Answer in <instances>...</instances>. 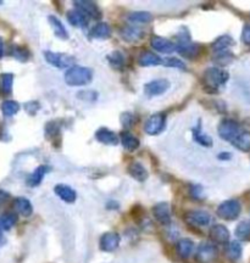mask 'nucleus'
Instances as JSON below:
<instances>
[{
  "label": "nucleus",
  "instance_id": "f257e3e1",
  "mask_svg": "<svg viewBox=\"0 0 250 263\" xmlns=\"http://www.w3.org/2000/svg\"><path fill=\"white\" fill-rule=\"evenodd\" d=\"M93 73L89 69L82 66H73L67 70L65 73V82L67 86L82 87L87 86L92 82Z\"/></svg>",
  "mask_w": 250,
  "mask_h": 263
},
{
  "label": "nucleus",
  "instance_id": "f03ea898",
  "mask_svg": "<svg viewBox=\"0 0 250 263\" xmlns=\"http://www.w3.org/2000/svg\"><path fill=\"white\" fill-rule=\"evenodd\" d=\"M228 78L230 76L227 72L218 67H209L204 72V83H205L206 88H211L213 90H216L221 86H223L228 81Z\"/></svg>",
  "mask_w": 250,
  "mask_h": 263
},
{
  "label": "nucleus",
  "instance_id": "7ed1b4c3",
  "mask_svg": "<svg viewBox=\"0 0 250 263\" xmlns=\"http://www.w3.org/2000/svg\"><path fill=\"white\" fill-rule=\"evenodd\" d=\"M240 202L238 200H227V201H223L220 206L217 207V216L220 218L226 219V221H233V219H237L238 216L240 214Z\"/></svg>",
  "mask_w": 250,
  "mask_h": 263
},
{
  "label": "nucleus",
  "instance_id": "20e7f679",
  "mask_svg": "<svg viewBox=\"0 0 250 263\" xmlns=\"http://www.w3.org/2000/svg\"><path fill=\"white\" fill-rule=\"evenodd\" d=\"M44 56L47 62L53 65L56 69H71V67L76 66L73 56L67 54H62V53H53V52H45Z\"/></svg>",
  "mask_w": 250,
  "mask_h": 263
},
{
  "label": "nucleus",
  "instance_id": "39448f33",
  "mask_svg": "<svg viewBox=\"0 0 250 263\" xmlns=\"http://www.w3.org/2000/svg\"><path fill=\"white\" fill-rule=\"evenodd\" d=\"M240 132H242V129H240L239 123L233 120H225L218 125V136H220V138L223 139V140L231 141V143L239 136Z\"/></svg>",
  "mask_w": 250,
  "mask_h": 263
},
{
  "label": "nucleus",
  "instance_id": "423d86ee",
  "mask_svg": "<svg viewBox=\"0 0 250 263\" xmlns=\"http://www.w3.org/2000/svg\"><path fill=\"white\" fill-rule=\"evenodd\" d=\"M166 117L163 113H155L151 115L150 117L146 120L145 124H144V132L149 136H156V134L161 133L165 128Z\"/></svg>",
  "mask_w": 250,
  "mask_h": 263
},
{
  "label": "nucleus",
  "instance_id": "0eeeda50",
  "mask_svg": "<svg viewBox=\"0 0 250 263\" xmlns=\"http://www.w3.org/2000/svg\"><path fill=\"white\" fill-rule=\"evenodd\" d=\"M196 257L200 263H211L217 257V248L211 243H201L196 250Z\"/></svg>",
  "mask_w": 250,
  "mask_h": 263
},
{
  "label": "nucleus",
  "instance_id": "6e6552de",
  "mask_svg": "<svg viewBox=\"0 0 250 263\" xmlns=\"http://www.w3.org/2000/svg\"><path fill=\"white\" fill-rule=\"evenodd\" d=\"M184 218H186L187 223L194 227H208L211 222L210 214L206 211H200V210L187 212Z\"/></svg>",
  "mask_w": 250,
  "mask_h": 263
},
{
  "label": "nucleus",
  "instance_id": "1a4fd4ad",
  "mask_svg": "<svg viewBox=\"0 0 250 263\" xmlns=\"http://www.w3.org/2000/svg\"><path fill=\"white\" fill-rule=\"evenodd\" d=\"M170 88V82L167 79H155L149 83L145 84L144 87V93L146 96L151 98V96H158L165 93L167 89Z\"/></svg>",
  "mask_w": 250,
  "mask_h": 263
},
{
  "label": "nucleus",
  "instance_id": "9d476101",
  "mask_svg": "<svg viewBox=\"0 0 250 263\" xmlns=\"http://www.w3.org/2000/svg\"><path fill=\"white\" fill-rule=\"evenodd\" d=\"M153 213L159 223L163 224V226L171 223V211H170L169 204L160 202V204L155 205L153 209Z\"/></svg>",
  "mask_w": 250,
  "mask_h": 263
},
{
  "label": "nucleus",
  "instance_id": "9b49d317",
  "mask_svg": "<svg viewBox=\"0 0 250 263\" xmlns=\"http://www.w3.org/2000/svg\"><path fill=\"white\" fill-rule=\"evenodd\" d=\"M120 235L114 231H110V233H105L104 235L100 238V248L105 252H112V251L116 250L120 245Z\"/></svg>",
  "mask_w": 250,
  "mask_h": 263
},
{
  "label": "nucleus",
  "instance_id": "f8f14e48",
  "mask_svg": "<svg viewBox=\"0 0 250 263\" xmlns=\"http://www.w3.org/2000/svg\"><path fill=\"white\" fill-rule=\"evenodd\" d=\"M73 4L78 10H81L82 13H85L88 18H100V16H102L99 8H98L97 4L93 3V1H88V0H77Z\"/></svg>",
  "mask_w": 250,
  "mask_h": 263
},
{
  "label": "nucleus",
  "instance_id": "ddd939ff",
  "mask_svg": "<svg viewBox=\"0 0 250 263\" xmlns=\"http://www.w3.org/2000/svg\"><path fill=\"white\" fill-rule=\"evenodd\" d=\"M66 18L67 21H69L72 26H74V27H87L88 22H89V20H88L89 18H88L85 13H82L81 10H78V9H72V10H70L69 13L66 14Z\"/></svg>",
  "mask_w": 250,
  "mask_h": 263
},
{
  "label": "nucleus",
  "instance_id": "4468645a",
  "mask_svg": "<svg viewBox=\"0 0 250 263\" xmlns=\"http://www.w3.org/2000/svg\"><path fill=\"white\" fill-rule=\"evenodd\" d=\"M176 49L182 56L189 60L196 59V57L199 56V54H200V47H199L198 44H193V43L191 42L179 43Z\"/></svg>",
  "mask_w": 250,
  "mask_h": 263
},
{
  "label": "nucleus",
  "instance_id": "2eb2a0df",
  "mask_svg": "<svg viewBox=\"0 0 250 263\" xmlns=\"http://www.w3.org/2000/svg\"><path fill=\"white\" fill-rule=\"evenodd\" d=\"M151 47L153 49H155L156 52L162 53V54H171L172 52H175L176 47H175L174 43L171 40L166 39L162 37H154L151 39Z\"/></svg>",
  "mask_w": 250,
  "mask_h": 263
},
{
  "label": "nucleus",
  "instance_id": "dca6fc26",
  "mask_svg": "<svg viewBox=\"0 0 250 263\" xmlns=\"http://www.w3.org/2000/svg\"><path fill=\"white\" fill-rule=\"evenodd\" d=\"M54 192L62 201L69 202V204H72V202L76 201L77 199V194L71 187L65 184H57L56 187L54 188Z\"/></svg>",
  "mask_w": 250,
  "mask_h": 263
},
{
  "label": "nucleus",
  "instance_id": "f3484780",
  "mask_svg": "<svg viewBox=\"0 0 250 263\" xmlns=\"http://www.w3.org/2000/svg\"><path fill=\"white\" fill-rule=\"evenodd\" d=\"M210 236L215 243L217 244H226L230 240V231L222 224H216L211 228Z\"/></svg>",
  "mask_w": 250,
  "mask_h": 263
},
{
  "label": "nucleus",
  "instance_id": "a211bd4d",
  "mask_svg": "<svg viewBox=\"0 0 250 263\" xmlns=\"http://www.w3.org/2000/svg\"><path fill=\"white\" fill-rule=\"evenodd\" d=\"M95 138L98 141L107 144V145H116L119 143V138H117L116 134L107 128H100L95 133Z\"/></svg>",
  "mask_w": 250,
  "mask_h": 263
},
{
  "label": "nucleus",
  "instance_id": "6ab92c4d",
  "mask_svg": "<svg viewBox=\"0 0 250 263\" xmlns=\"http://www.w3.org/2000/svg\"><path fill=\"white\" fill-rule=\"evenodd\" d=\"M50 171V167L47 165H42V166H38L37 168L35 170V172L32 173V175H30V177L27 178V184L30 185V187H38V185L42 183L43 178H44V175H47L48 172Z\"/></svg>",
  "mask_w": 250,
  "mask_h": 263
},
{
  "label": "nucleus",
  "instance_id": "aec40b11",
  "mask_svg": "<svg viewBox=\"0 0 250 263\" xmlns=\"http://www.w3.org/2000/svg\"><path fill=\"white\" fill-rule=\"evenodd\" d=\"M121 37L127 42H136V40H141L143 38L144 32L142 28L134 27V26H127L121 30Z\"/></svg>",
  "mask_w": 250,
  "mask_h": 263
},
{
  "label": "nucleus",
  "instance_id": "412c9836",
  "mask_svg": "<svg viewBox=\"0 0 250 263\" xmlns=\"http://www.w3.org/2000/svg\"><path fill=\"white\" fill-rule=\"evenodd\" d=\"M193 250H194V243L191 239H181L176 245L177 255L181 258H183V260L188 258L189 256L193 253Z\"/></svg>",
  "mask_w": 250,
  "mask_h": 263
},
{
  "label": "nucleus",
  "instance_id": "4be33fe9",
  "mask_svg": "<svg viewBox=\"0 0 250 263\" xmlns=\"http://www.w3.org/2000/svg\"><path fill=\"white\" fill-rule=\"evenodd\" d=\"M89 35L90 38H94V39H107L111 35V28L107 23L99 22L93 27Z\"/></svg>",
  "mask_w": 250,
  "mask_h": 263
},
{
  "label": "nucleus",
  "instance_id": "5701e85b",
  "mask_svg": "<svg viewBox=\"0 0 250 263\" xmlns=\"http://www.w3.org/2000/svg\"><path fill=\"white\" fill-rule=\"evenodd\" d=\"M48 20H49V23L50 26H52L53 31H54V35H56L57 38H60V39L62 40L69 39V32H67L64 23H62L59 18H56L55 16H49Z\"/></svg>",
  "mask_w": 250,
  "mask_h": 263
},
{
  "label": "nucleus",
  "instance_id": "b1692460",
  "mask_svg": "<svg viewBox=\"0 0 250 263\" xmlns=\"http://www.w3.org/2000/svg\"><path fill=\"white\" fill-rule=\"evenodd\" d=\"M233 146L238 149L240 151H244V153H248L250 151V132H247V130H242L239 133V136L232 141Z\"/></svg>",
  "mask_w": 250,
  "mask_h": 263
},
{
  "label": "nucleus",
  "instance_id": "393cba45",
  "mask_svg": "<svg viewBox=\"0 0 250 263\" xmlns=\"http://www.w3.org/2000/svg\"><path fill=\"white\" fill-rule=\"evenodd\" d=\"M14 206L15 210L23 217H30L33 212L32 204H31L30 200H27L26 197H18L14 202Z\"/></svg>",
  "mask_w": 250,
  "mask_h": 263
},
{
  "label": "nucleus",
  "instance_id": "a878e982",
  "mask_svg": "<svg viewBox=\"0 0 250 263\" xmlns=\"http://www.w3.org/2000/svg\"><path fill=\"white\" fill-rule=\"evenodd\" d=\"M128 173L132 175V178H134L138 182H144L148 178V172L144 168V166L139 162L131 163L128 167Z\"/></svg>",
  "mask_w": 250,
  "mask_h": 263
},
{
  "label": "nucleus",
  "instance_id": "bb28decb",
  "mask_svg": "<svg viewBox=\"0 0 250 263\" xmlns=\"http://www.w3.org/2000/svg\"><path fill=\"white\" fill-rule=\"evenodd\" d=\"M138 62L141 66H158L161 64V59L151 52H143L138 57Z\"/></svg>",
  "mask_w": 250,
  "mask_h": 263
},
{
  "label": "nucleus",
  "instance_id": "cd10ccee",
  "mask_svg": "<svg viewBox=\"0 0 250 263\" xmlns=\"http://www.w3.org/2000/svg\"><path fill=\"white\" fill-rule=\"evenodd\" d=\"M121 143L126 150L134 151L139 148V140L137 137L131 134L129 132H122L121 133Z\"/></svg>",
  "mask_w": 250,
  "mask_h": 263
},
{
  "label": "nucleus",
  "instance_id": "c85d7f7f",
  "mask_svg": "<svg viewBox=\"0 0 250 263\" xmlns=\"http://www.w3.org/2000/svg\"><path fill=\"white\" fill-rule=\"evenodd\" d=\"M231 45H233L232 38H231L230 35H222V37L217 38V39L213 43V49L215 53L227 52Z\"/></svg>",
  "mask_w": 250,
  "mask_h": 263
},
{
  "label": "nucleus",
  "instance_id": "c756f323",
  "mask_svg": "<svg viewBox=\"0 0 250 263\" xmlns=\"http://www.w3.org/2000/svg\"><path fill=\"white\" fill-rule=\"evenodd\" d=\"M226 255L232 261L239 260L242 256V245L238 241H231L226 247Z\"/></svg>",
  "mask_w": 250,
  "mask_h": 263
},
{
  "label": "nucleus",
  "instance_id": "7c9ffc66",
  "mask_svg": "<svg viewBox=\"0 0 250 263\" xmlns=\"http://www.w3.org/2000/svg\"><path fill=\"white\" fill-rule=\"evenodd\" d=\"M128 20L134 23H146L153 20V16L148 11H134L128 15Z\"/></svg>",
  "mask_w": 250,
  "mask_h": 263
},
{
  "label": "nucleus",
  "instance_id": "2f4dec72",
  "mask_svg": "<svg viewBox=\"0 0 250 263\" xmlns=\"http://www.w3.org/2000/svg\"><path fill=\"white\" fill-rule=\"evenodd\" d=\"M18 222V216L13 212H6L0 217V226L4 230H10Z\"/></svg>",
  "mask_w": 250,
  "mask_h": 263
},
{
  "label": "nucleus",
  "instance_id": "473e14b6",
  "mask_svg": "<svg viewBox=\"0 0 250 263\" xmlns=\"http://www.w3.org/2000/svg\"><path fill=\"white\" fill-rule=\"evenodd\" d=\"M14 74L4 73L0 76V88L4 94H10L13 90Z\"/></svg>",
  "mask_w": 250,
  "mask_h": 263
},
{
  "label": "nucleus",
  "instance_id": "72a5a7b5",
  "mask_svg": "<svg viewBox=\"0 0 250 263\" xmlns=\"http://www.w3.org/2000/svg\"><path fill=\"white\" fill-rule=\"evenodd\" d=\"M18 110H20V105L14 100H6L1 104V111H3L4 116H6V117L16 115Z\"/></svg>",
  "mask_w": 250,
  "mask_h": 263
},
{
  "label": "nucleus",
  "instance_id": "f704fd0d",
  "mask_svg": "<svg viewBox=\"0 0 250 263\" xmlns=\"http://www.w3.org/2000/svg\"><path fill=\"white\" fill-rule=\"evenodd\" d=\"M235 235L242 240H249L250 239V221L240 222L235 228Z\"/></svg>",
  "mask_w": 250,
  "mask_h": 263
},
{
  "label": "nucleus",
  "instance_id": "c9c22d12",
  "mask_svg": "<svg viewBox=\"0 0 250 263\" xmlns=\"http://www.w3.org/2000/svg\"><path fill=\"white\" fill-rule=\"evenodd\" d=\"M193 136H194V140H196L198 144H200V145L206 146V148H210V146L213 145V140H211V138L209 136H206V134L201 133L200 127H198L196 129H193Z\"/></svg>",
  "mask_w": 250,
  "mask_h": 263
},
{
  "label": "nucleus",
  "instance_id": "e433bc0d",
  "mask_svg": "<svg viewBox=\"0 0 250 263\" xmlns=\"http://www.w3.org/2000/svg\"><path fill=\"white\" fill-rule=\"evenodd\" d=\"M107 61L114 69H122L125 65V56L120 52H114L107 56Z\"/></svg>",
  "mask_w": 250,
  "mask_h": 263
},
{
  "label": "nucleus",
  "instance_id": "4c0bfd02",
  "mask_svg": "<svg viewBox=\"0 0 250 263\" xmlns=\"http://www.w3.org/2000/svg\"><path fill=\"white\" fill-rule=\"evenodd\" d=\"M233 59H234V56H233L232 53H230L228 50L227 52L215 53V57H214V60H215L218 65H221V66H225V65L230 64Z\"/></svg>",
  "mask_w": 250,
  "mask_h": 263
},
{
  "label": "nucleus",
  "instance_id": "58836bf2",
  "mask_svg": "<svg viewBox=\"0 0 250 263\" xmlns=\"http://www.w3.org/2000/svg\"><path fill=\"white\" fill-rule=\"evenodd\" d=\"M11 54L15 59L20 60V61H27L28 57H30V53L25 48L21 47H14L13 50H11Z\"/></svg>",
  "mask_w": 250,
  "mask_h": 263
},
{
  "label": "nucleus",
  "instance_id": "ea45409f",
  "mask_svg": "<svg viewBox=\"0 0 250 263\" xmlns=\"http://www.w3.org/2000/svg\"><path fill=\"white\" fill-rule=\"evenodd\" d=\"M163 65H165V66L175 67V69H179V70L186 69V64H184L182 60L176 59V57H169V59H166L165 61H163Z\"/></svg>",
  "mask_w": 250,
  "mask_h": 263
},
{
  "label": "nucleus",
  "instance_id": "a19ab883",
  "mask_svg": "<svg viewBox=\"0 0 250 263\" xmlns=\"http://www.w3.org/2000/svg\"><path fill=\"white\" fill-rule=\"evenodd\" d=\"M134 123V117L132 113L125 112L121 115V124L125 128H131Z\"/></svg>",
  "mask_w": 250,
  "mask_h": 263
},
{
  "label": "nucleus",
  "instance_id": "79ce46f5",
  "mask_svg": "<svg viewBox=\"0 0 250 263\" xmlns=\"http://www.w3.org/2000/svg\"><path fill=\"white\" fill-rule=\"evenodd\" d=\"M242 40H243V43H245V44L250 45V25H247L244 28H243Z\"/></svg>",
  "mask_w": 250,
  "mask_h": 263
},
{
  "label": "nucleus",
  "instance_id": "37998d69",
  "mask_svg": "<svg viewBox=\"0 0 250 263\" xmlns=\"http://www.w3.org/2000/svg\"><path fill=\"white\" fill-rule=\"evenodd\" d=\"M10 195L8 194L6 192H3V190H0V207L3 206L4 204H6V201L9 200Z\"/></svg>",
  "mask_w": 250,
  "mask_h": 263
},
{
  "label": "nucleus",
  "instance_id": "c03bdc74",
  "mask_svg": "<svg viewBox=\"0 0 250 263\" xmlns=\"http://www.w3.org/2000/svg\"><path fill=\"white\" fill-rule=\"evenodd\" d=\"M3 55H4V42L3 39L0 38V59L3 57Z\"/></svg>",
  "mask_w": 250,
  "mask_h": 263
},
{
  "label": "nucleus",
  "instance_id": "a18cd8bd",
  "mask_svg": "<svg viewBox=\"0 0 250 263\" xmlns=\"http://www.w3.org/2000/svg\"><path fill=\"white\" fill-rule=\"evenodd\" d=\"M230 154L228 153H225V154H220V155H218V158H220V160H223V158H225V160H228V158H230Z\"/></svg>",
  "mask_w": 250,
  "mask_h": 263
},
{
  "label": "nucleus",
  "instance_id": "49530a36",
  "mask_svg": "<svg viewBox=\"0 0 250 263\" xmlns=\"http://www.w3.org/2000/svg\"><path fill=\"white\" fill-rule=\"evenodd\" d=\"M1 230H3V229H1V226H0V239H1Z\"/></svg>",
  "mask_w": 250,
  "mask_h": 263
}]
</instances>
